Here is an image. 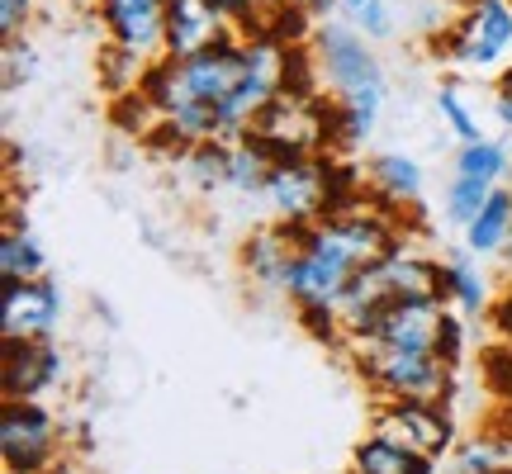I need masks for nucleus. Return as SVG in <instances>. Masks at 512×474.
Returning <instances> with one entry per match:
<instances>
[{"label":"nucleus","instance_id":"f257e3e1","mask_svg":"<svg viewBox=\"0 0 512 474\" xmlns=\"http://www.w3.org/2000/svg\"><path fill=\"white\" fill-rule=\"evenodd\" d=\"M356 271H361V261L342 247V237L332 233L328 223L318 219L304 228L299 256H294L290 280H285V299L294 309H342V294H347Z\"/></svg>","mask_w":512,"mask_h":474},{"label":"nucleus","instance_id":"f03ea898","mask_svg":"<svg viewBox=\"0 0 512 474\" xmlns=\"http://www.w3.org/2000/svg\"><path fill=\"white\" fill-rule=\"evenodd\" d=\"M437 53L460 72H494L512 53V0H470V10L437 38Z\"/></svg>","mask_w":512,"mask_h":474},{"label":"nucleus","instance_id":"7ed1b4c3","mask_svg":"<svg viewBox=\"0 0 512 474\" xmlns=\"http://www.w3.org/2000/svg\"><path fill=\"white\" fill-rule=\"evenodd\" d=\"M361 375L375 389V399H441L451 394V365L437 351H394L361 347L356 351Z\"/></svg>","mask_w":512,"mask_h":474},{"label":"nucleus","instance_id":"20e7f679","mask_svg":"<svg viewBox=\"0 0 512 474\" xmlns=\"http://www.w3.org/2000/svg\"><path fill=\"white\" fill-rule=\"evenodd\" d=\"M5 474H48L57 465V418L43 399H5L0 408Z\"/></svg>","mask_w":512,"mask_h":474},{"label":"nucleus","instance_id":"39448f33","mask_svg":"<svg viewBox=\"0 0 512 474\" xmlns=\"http://www.w3.org/2000/svg\"><path fill=\"white\" fill-rule=\"evenodd\" d=\"M313 57H318V72L332 86V95L361 91V86H384L380 57L370 48L366 34H356L347 19H323L318 34H313Z\"/></svg>","mask_w":512,"mask_h":474},{"label":"nucleus","instance_id":"423d86ee","mask_svg":"<svg viewBox=\"0 0 512 474\" xmlns=\"http://www.w3.org/2000/svg\"><path fill=\"white\" fill-rule=\"evenodd\" d=\"M370 432L403 441V446H413V451L432 460L456 451V422H451L441 399H380Z\"/></svg>","mask_w":512,"mask_h":474},{"label":"nucleus","instance_id":"0eeeda50","mask_svg":"<svg viewBox=\"0 0 512 474\" xmlns=\"http://www.w3.org/2000/svg\"><path fill=\"white\" fill-rule=\"evenodd\" d=\"M328 157L332 152H313L299 162H280L266 181V204L275 209V219L309 228L323 219V200H328Z\"/></svg>","mask_w":512,"mask_h":474},{"label":"nucleus","instance_id":"6e6552de","mask_svg":"<svg viewBox=\"0 0 512 474\" xmlns=\"http://www.w3.org/2000/svg\"><path fill=\"white\" fill-rule=\"evenodd\" d=\"M57 318H62V290L48 275H38V280H5V299H0L5 342H53Z\"/></svg>","mask_w":512,"mask_h":474},{"label":"nucleus","instance_id":"1a4fd4ad","mask_svg":"<svg viewBox=\"0 0 512 474\" xmlns=\"http://www.w3.org/2000/svg\"><path fill=\"white\" fill-rule=\"evenodd\" d=\"M95 19L105 24V38L128 53L147 62L166 53V0H100Z\"/></svg>","mask_w":512,"mask_h":474},{"label":"nucleus","instance_id":"9d476101","mask_svg":"<svg viewBox=\"0 0 512 474\" xmlns=\"http://www.w3.org/2000/svg\"><path fill=\"white\" fill-rule=\"evenodd\" d=\"M299 242H304V228H294V223L275 219V223H261L252 233L242 237V271L252 275L261 290H275L285 294V280H290V266L294 256H299Z\"/></svg>","mask_w":512,"mask_h":474},{"label":"nucleus","instance_id":"9b49d317","mask_svg":"<svg viewBox=\"0 0 512 474\" xmlns=\"http://www.w3.org/2000/svg\"><path fill=\"white\" fill-rule=\"evenodd\" d=\"M62 351L57 342H5V365H0V389L5 399H43L48 389L62 384Z\"/></svg>","mask_w":512,"mask_h":474},{"label":"nucleus","instance_id":"f8f14e48","mask_svg":"<svg viewBox=\"0 0 512 474\" xmlns=\"http://www.w3.org/2000/svg\"><path fill=\"white\" fill-rule=\"evenodd\" d=\"M441 318H446V304L441 299H399L394 309L384 313L380 332L370 342H356L351 351L361 347H394V351H437V332Z\"/></svg>","mask_w":512,"mask_h":474},{"label":"nucleus","instance_id":"ddd939ff","mask_svg":"<svg viewBox=\"0 0 512 474\" xmlns=\"http://www.w3.org/2000/svg\"><path fill=\"white\" fill-rule=\"evenodd\" d=\"M223 34L228 24L214 15L209 0H166V57H195Z\"/></svg>","mask_w":512,"mask_h":474},{"label":"nucleus","instance_id":"4468645a","mask_svg":"<svg viewBox=\"0 0 512 474\" xmlns=\"http://www.w3.org/2000/svg\"><path fill=\"white\" fill-rule=\"evenodd\" d=\"M366 190L370 200H380L384 209H418L422 200V166L413 157H403V152H380L375 162L366 166Z\"/></svg>","mask_w":512,"mask_h":474},{"label":"nucleus","instance_id":"2eb2a0df","mask_svg":"<svg viewBox=\"0 0 512 474\" xmlns=\"http://www.w3.org/2000/svg\"><path fill=\"white\" fill-rule=\"evenodd\" d=\"M351 470L356 474H437V460L413 451V446H403V441H394V437L370 432V437L351 451Z\"/></svg>","mask_w":512,"mask_h":474},{"label":"nucleus","instance_id":"dca6fc26","mask_svg":"<svg viewBox=\"0 0 512 474\" xmlns=\"http://www.w3.org/2000/svg\"><path fill=\"white\" fill-rule=\"evenodd\" d=\"M508 237H512V190L494 185L489 200H484V209L465 223V247L475 256H498L508 247Z\"/></svg>","mask_w":512,"mask_h":474},{"label":"nucleus","instance_id":"f3484780","mask_svg":"<svg viewBox=\"0 0 512 474\" xmlns=\"http://www.w3.org/2000/svg\"><path fill=\"white\" fill-rule=\"evenodd\" d=\"M271 152L256 143L252 133H242L238 143L228 147V190L238 195H266V181H271Z\"/></svg>","mask_w":512,"mask_h":474},{"label":"nucleus","instance_id":"a211bd4d","mask_svg":"<svg viewBox=\"0 0 512 474\" xmlns=\"http://www.w3.org/2000/svg\"><path fill=\"white\" fill-rule=\"evenodd\" d=\"M446 290H451V304H460L465 313H489L494 294H489V280L479 271L475 252H451L446 256Z\"/></svg>","mask_w":512,"mask_h":474},{"label":"nucleus","instance_id":"6ab92c4d","mask_svg":"<svg viewBox=\"0 0 512 474\" xmlns=\"http://www.w3.org/2000/svg\"><path fill=\"white\" fill-rule=\"evenodd\" d=\"M0 275L5 280H38V275H48V252L38 247V237L29 228H5V237H0Z\"/></svg>","mask_w":512,"mask_h":474},{"label":"nucleus","instance_id":"aec40b11","mask_svg":"<svg viewBox=\"0 0 512 474\" xmlns=\"http://www.w3.org/2000/svg\"><path fill=\"white\" fill-rule=\"evenodd\" d=\"M143 72H147V57L128 53V48H119V43H110L105 38V48H100V62H95V76H100V86H105V95H128L143 86Z\"/></svg>","mask_w":512,"mask_h":474},{"label":"nucleus","instance_id":"412c9836","mask_svg":"<svg viewBox=\"0 0 512 474\" xmlns=\"http://www.w3.org/2000/svg\"><path fill=\"white\" fill-rule=\"evenodd\" d=\"M228 147L233 143H200V147H190V152L181 157L185 181L195 185L200 195H214V190L228 185Z\"/></svg>","mask_w":512,"mask_h":474},{"label":"nucleus","instance_id":"4be33fe9","mask_svg":"<svg viewBox=\"0 0 512 474\" xmlns=\"http://www.w3.org/2000/svg\"><path fill=\"white\" fill-rule=\"evenodd\" d=\"M456 176H475V181L498 185L508 176V152L489 138H475V143H460L456 152Z\"/></svg>","mask_w":512,"mask_h":474},{"label":"nucleus","instance_id":"5701e85b","mask_svg":"<svg viewBox=\"0 0 512 474\" xmlns=\"http://www.w3.org/2000/svg\"><path fill=\"white\" fill-rule=\"evenodd\" d=\"M337 19H347L356 34H366L370 43L394 38V10L389 0H337Z\"/></svg>","mask_w":512,"mask_h":474},{"label":"nucleus","instance_id":"b1692460","mask_svg":"<svg viewBox=\"0 0 512 474\" xmlns=\"http://www.w3.org/2000/svg\"><path fill=\"white\" fill-rule=\"evenodd\" d=\"M489 190H494L489 181H475V176H456V181H451V190H446V214H451V223H460V228H465V223H470L479 209H484Z\"/></svg>","mask_w":512,"mask_h":474},{"label":"nucleus","instance_id":"393cba45","mask_svg":"<svg viewBox=\"0 0 512 474\" xmlns=\"http://www.w3.org/2000/svg\"><path fill=\"white\" fill-rule=\"evenodd\" d=\"M503 446L508 437H475L456 446V474H494L503 465Z\"/></svg>","mask_w":512,"mask_h":474},{"label":"nucleus","instance_id":"a878e982","mask_svg":"<svg viewBox=\"0 0 512 474\" xmlns=\"http://www.w3.org/2000/svg\"><path fill=\"white\" fill-rule=\"evenodd\" d=\"M214 5V15L228 24V29H238L242 38H256L261 34V19L271 10L275 0H209Z\"/></svg>","mask_w":512,"mask_h":474},{"label":"nucleus","instance_id":"bb28decb","mask_svg":"<svg viewBox=\"0 0 512 474\" xmlns=\"http://www.w3.org/2000/svg\"><path fill=\"white\" fill-rule=\"evenodd\" d=\"M437 114L446 119V128L456 133L460 143H475V138H484V133H479V119L470 114V105L460 100L456 86H441V91H437Z\"/></svg>","mask_w":512,"mask_h":474},{"label":"nucleus","instance_id":"cd10ccee","mask_svg":"<svg viewBox=\"0 0 512 474\" xmlns=\"http://www.w3.org/2000/svg\"><path fill=\"white\" fill-rule=\"evenodd\" d=\"M34 62H38V53L24 38H5V91H15L19 81H29V76H34Z\"/></svg>","mask_w":512,"mask_h":474},{"label":"nucleus","instance_id":"c85d7f7f","mask_svg":"<svg viewBox=\"0 0 512 474\" xmlns=\"http://www.w3.org/2000/svg\"><path fill=\"white\" fill-rule=\"evenodd\" d=\"M437 356L451 370H456L460 361H465V328H460V318L451 309H446V318H441V332H437Z\"/></svg>","mask_w":512,"mask_h":474},{"label":"nucleus","instance_id":"c756f323","mask_svg":"<svg viewBox=\"0 0 512 474\" xmlns=\"http://www.w3.org/2000/svg\"><path fill=\"white\" fill-rule=\"evenodd\" d=\"M38 0H0V34L5 38H24V29L34 24Z\"/></svg>","mask_w":512,"mask_h":474},{"label":"nucleus","instance_id":"7c9ffc66","mask_svg":"<svg viewBox=\"0 0 512 474\" xmlns=\"http://www.w3.org/2000/svg\"><path fill=\"white\" fill-rule=\"evenodd\" d=\"M484 365H489V384L498 389V399L512 403V342H503V347L489 351Z\"/></svg>","mask_w":512,"mask_h":474},{"label":"nucleus","instance_id":"2f4dec72","mask_svg":"<svg viewBox=\"0 0 512 474\" xmlns=\"http://www.w3.org/2000/svg\"><path fill=\"white\" fill-rule=\"evenodd\" d=\"M489 323H494V332L503 342H512V285L489 304Z\"/></svg>","mask_w":512,"mask_h":474},{"label":"nucleus","instance_id":"473e14b6","mask_svg":"<svg viewBox=\"0 0 512 474\" xmlns=\"http://www.w3.org/2000/svg\"><path fill=\"white\" fill-rule=\"evenodd\" d=\"M304 5H309L318 19H332V15H337V0H304Z\"/></svg>","mask_w":512,"mask_h":474},{"label":"nucleus","instance_id":"72a5a7b5","mask_svg":"<svg viewBox=\"0 0 512 474\" xmlns=\"http://www.w3.org/2000/svg\"><path fill=\"white\" fill-rule=\"evenodd\" d=\"M498 119L512 128V95L508 91H498Z\"/></svg>","mask_w":512,"mask_h":474},{"label":"nucleus","instance_id":"f704fd0d","mask_svg":"<svg viewBox=\"0 0 512 474\" xmlns=\"http://www.w3.org/2000/svg\"><path fill=\"white\" fill-rule=\"evenodd\" d=\"M498 91L512 95V67H503V72H498Z\"/></svg>","mask_w":512,"mask_h":474},{"label":"nucleus","instance_id":"c9c22d12","mask_svg":"<svg viewBox=\"0 0 512 474\" xmlns=\"http://www.w3.org/2000/svg\"><path fill=\"white\" fill-rule=\"evenodd\" d=\"M72 5H81V10H95V5H100V0H72Z\"/></svg>","mask_w":512,"mask_h":474},{"label":"nucleus","instance_id":"e433bc0d","mask_svg":"<svg viewBox=\"0 0 512 474\" xmlns=\"http://www.w3.org/2000/svg\"><path fill=\"white\" fill-rule=\"evenodd\" d=\"M494 474H512V465H508V460H503V465H498V470Z\"/></svg>","mask_w":512,"mask_h":474},{"label":"nucleus","instance_id":"4c0bfd02","mask_svg":"<svg viewBox=\"0 0 512 474\" xmlns=\"http://www.w3.org/2000/svg\"><path fill=\"white\" fill-rule=\"evenodd\" d=\"M503 252H508V266H512V237H508V247H503Z\"/></svg>","mask_w":512,"mask_h":474},{"label":"nucleus","instance_id":"58836bf2","mask_svg":"<svg viewBox=\"0 0 512 474\" xmlns=\"http://www.w3.org/2000/svg\"><path fill=\"white\" fill-rule=\"evenodd\" d=\"M347 474H356V470H347Z\"/></svg>","mask_w":512,"mask_h":474}]
</instances>
